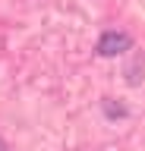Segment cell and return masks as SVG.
Returning a JSON list of instances; mask_svg holds the SVG:
<instances>
[{
	"label": "cell",
	"instance_id": "1",
	"mask_svg": "<svg viewBox=\"0 0 145 151\" xmlns=\"http://www.w3.org/2000/svg\"><path fill=\"white\" fill-rule=\"evenodd\" d=\"M129 44H133V38L126 35V32H107L98 41V54L101 57H117V54H123V50H129Z\"/></svg>",
	"mask_w": 145,
	"mask_h": 151
},
{
	"label": "cell",
	"instance_id": "2",
	"mask_svg": "<svg viewBox=\"0 0 145 151\" xmlns=\"http://www.w3.org/2000/svg\"><path fill=\"white\" fill-rule=\"evenodd\" d=\"M0 151H6V148H3V142H0Z\"/></svg>",
	"mask_w": 145,
	"mask_h": 151
}]
</instances>
